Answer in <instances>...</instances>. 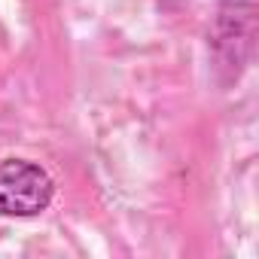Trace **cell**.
<instances>
[{
    "mask_svg": "<svg viewBox=\"0 0 259 259\" xmlns=\"http://www.w3.org/2000/svg\"><path fill=\"white\" fill-rule=\"evenodd\" d=\"M52 177L28 159H0V217H37L52 204Z\"/></svg>",
    "mask_w": 259,
    "mask_h": 259,
    "instance_id": "6da1fadb",
    "label": "cell"
}]
</instances>
